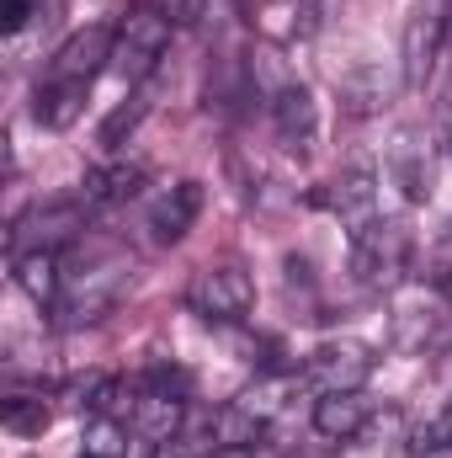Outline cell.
<instances>
[{
	"label": "cell",
	"mask_w": 452,
	"mask_h": 458,
	"mask_svg": "<svg viewBox=\"0 0 452 458\" xmlns=\"http://www.w3.org/2000/svg\"><path fill=\"white\" fill-rule=\"evenodd\" d=\"M113 43H117V21H96V27H80L75 38L59 43V54L43 64L38 86H32V117L48 123V128H70L96 75L113 64Z\"/></svg>",
	"instance_id": "cell-1"
},
{
	"label": "cell",
	"mask_w": 452,
	"mask_h": 458,
	"mask_svg": "<svg viewBox=\"0 0 452 458\" xmlns=\"http://www.w3.org/2000/svg\"><path fill=\"white\" fill-rule=\"evenodd\" d=\"M128 283H133V256H122L113 245H91V250L75 245V256H64V272H59L54 320L64 331L102 320L117 299L128 293Z\"/></svg>",
	"instance_id": "cell-2"
},
{
	"label": "cell",
	"mask_w": 452,
	"mask_h": 458,
	"mask_svg": "<svg viewBox=\"0 0 452 458\" xmlns=\"http://www.w3.org/2000/svg\"><path fill=\"white\" fill-rule=\"evenodd\" d=\"M176 32V5L171 0H138L122 21H117V43H113V70L122 75V86H144L155 81L165 48Z\"/></svg>",
	"instance_id": "cell-3"
},
{
	"label": "cell",
	"mask_w": 452,
	"mask_h": 458,
	"mask_svg": "<svg viewBox=\"0 0 452 458\" xmlns=\"http://www.w3.org/2000/svg\"><path fill=\"white\" fill-rule=\"evenodd\" d=\"M410 261H415V234L405 219H372L367 229L351 234V272L367 293H389L410 277Z\"/></svg>",
	"instance_id": "cell-4"
},
{
	"label": "cell",
	"mask_w": 452,
	"mask_h": 458,
	"mask_svg": "<svg viewBox=\"0 0 452 458\" xmlns=\"http://www.w3.org/2000/svg\"><path fill=\"white\" fill-rule=\"evenodd\" d=\"M255 86H261V107H266V117H272L277 139H282L288 149H309L314 133H320L314 91H309L298 75H288L282 64H272V59L255 64Z\"/></svg>",
	"instance_id": "cell-5"
},
{
	"label": "cell",
	"mask_w": 452,
	"mask_h": 458,
	"mask_svg": "<svg viewBox=\"0 0 452 458\" xmlns=\"http://www.w3.org/2000/svg\"><path fill=\"white\" fill-rule=\"evenodd\" d=\"M91 225V203L86 198H48V203H32L16 225H11V256H32V250H75L80 234Z\"/></svg>",
	"instance_id": "cell-6"
},
{
	"label": "cell",
	"mask_w": 452,
	"mask_h": 458,
	"mask_svg": "<svg viewBox=\"0 0 452 458\" xmlns=\"http://www.w3.org/2000/svg\"><path fill=\"white\" fill-rule=\"evenodd\" d=\"M187 304L208 326H239L250 315V304H255V283H250V272L239 261H208L203 272H192Z\"/></svg>",
	"instance_id": "cell-7"
},
{
	"label": "cell",
	"mask_w": 452,
	"mask_h": 458,
	"mask_svg": "<svg viewBox=\"0 0 452 458\" xmlns=\"http://www.w3.org/2000/svg\"><path fill=\"white\" fill-rule=\"evenodd\" d=\"M372 373V352L362 342H325L320 352H309L298 384H309L314 394H336V389H362Z\"/></svg>",
	"instance_id": "cell-8"
},
{
	"label": "cell",
	"mask_w": 452,
	"mask_h": 458,
	"mask_svg": "<svg viewBox=\"0 0 452 458\" xmlns=\"http://www.w3.org/2000/svg\"><path fill=\"white\" fill-rule=\"evenodd\" d=\"M452 32V0H421L405 27V86H421Z\"/></svg>",
	"instance_id": "cell-9"
},
{
	"label": "cell",
	"mask_w": 452,
	"mask_h": 458,
	"mask_svg": "<svg viewBox=\"0 0 452 458\" xmlns=\"http://www.w3.org/2000/svg\"><path fill=\"white\" fill-rule=\"evenodd\" d=\"M197 214H203V187H197V182H176V187H165V192L149 203L144 229H149L155 245H176L187 229L197 225Z\"/></svg>",
	"instance_id": "cell-10"
},
{
	"label": "cell",
	"mask_w": 452,
	"mask_h": 458,
	"mask_svg": "<svg viewBox=\"0 0 452 458\" xmlns=\"http://www.w3.org/2000/svg\"><path fill=\"white\" fill-rule=\"evenodd\" d=\"M367 416H372V400H367L362 389H336V394H320V400H314V432H320L325 443H351V437H362Z\"/></svg>",
	"instance_id": "cell-11"
},
{
	"label": "cell",
	"mask_w": 452,
	"mask_h": 458,
	"mask_svg": "<svg viewBox=\"0 0 452 458\" xmlns=\"http://www.w3.org/2000/svg\"><path fill=\"white\" fill-rule=\"evenodd\" d=\"M138 187H144V165H133V160H113V165H96V171H86V182H80V198L91 203V214H102V208L128 203Z\"/></svg>",
	"instance_id": "cell-12"
},
{
	"label": "cell",
	"mask_w": 452,
	"mask_h": 458,
	"mask_svg": "<svg viewBox=\"0 0 452 458\" xmlns=\"http://www.w3.org/2000/svg\"><path fill=\"white\" fill-rule=\"evenodd\" d=\"M331 203H336V214L346 219V229L356 234V229H367L378 219V192H372V171L367 165H356V171H346L336 182V192H331Z\"/></svg>",
	"instance_id": "cell-13"
},
{
	"label": "cell",
	"mask_w": 452,
	"mask_h": 458,
	"mask_svg": "<svg viewBox=\"0 0 452 458\" xmlns=\"http://www.w3.org/2000/svg\"><path fill=\"white\" fill-rule=\"evenodd\" d=\"M5 427L11 432H43L48 427V405L38 394H11L5 400Z\"/></svg>",
	"instance_id": "cell-14"
},
{
	"label": "cell",
	"mask_w": 452,
	"mask_h": 458,
	"mask_svg": "<svg viewBox=\"0 0 452 458\" xmlns=\"http://www.w3.org/2000/svg\"><path fill=\"white\" fill-rule=\"evenodd\" d=\"M426 283L452 304V225L437 234V245H431V256H426Z\"/></svg>",
	"instance_id": "cell-15"
},
{
	"label": "cell",
	"mask_w": 452,
	"mask_h": 458,
	"mask_svg": "<svg viewBox=\"0 0 452 458\" xmlns=\"http://www.w3.org/2000/svg\"><path fill=\"white\" fill-rule=\"evenodd\" d=\"M197 443H208V448H213L208 427H203V432H171V437H149V443H144V458H192V454H197Z\"/></svg>",
	"instance_id": "cell-16"
},
{
	"label": "cell",
	"mask_w": 452,
	"mask_h": 458,
	"mask_svg": "<svg viewBox=\"0 0 452 458\" xmlns=\"http://www.w3.org/2000/svg\"><path fill=\"white\" fill-rule=\"evenodd\" d=\"M415 454H452V400L442 416H431L421 432H415Z\"/></svg>",
	"instance_id": "cell-17"
},
{
	"label": "cell",
	"mask_w": 452,
	"mask_h": 458,
	"mask_svg": "<svg viewBox=\"0 0 452 458\" xmlns=\"http://www.w3.org/2000/svg\"><path fill=\"white\" fill-rule=\"evenodd\" d=\"M27 16H32L27 0H0V27H5V38H16V32L27 27Z\"/></svg>",
	"instance_id": "cell-18"
},
{
	"label": "cell",
	"mask_w": 452,
	"mask_h": 458,
	"mask_svg": "<svg viewBox=\"0 0 452 458\" xmlns=\"http://www.w3.org/2000/svg\"><path fill=\"white\" fill-rule=\"evenodd\" d=\"M208 458H272L261 443H239V448H213Z\"/></svg>",
	"instance_id": "cell-19"
},
{
	"label": "cell",
	"mask_w": 452,
	"mask_h": 458,
	"mask_svg": "<svg viewBox=\"0 0 452 458\" xmlns=\"http://www.w3.org/2000/svg\"><path fill=\"white\" fill-rule=\"evenodd\" d=\"M80 458H102V454H80Z\"/></svg>",
	"instance_id": "cell-20"
}]
</instances>
